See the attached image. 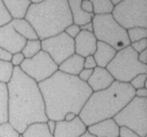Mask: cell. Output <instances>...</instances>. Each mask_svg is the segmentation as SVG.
<instances>
[{
	"mask_svg": "<svg viewBox=\"0 0 147 137\" xmlns=\"http://www.w3.org/2000/svg\"><path fill=\"white\" fill-rule=\"evenodd\" d=\"M8 87V122L20 134L34 123H46L45 101L38 83L14 67Z\"/></svg>",
	"mask_w": 147,
	"mask_h": 137,
	"instance_id": "1",
	"label": "cell"
},
{
	"mask_svg": "<svg viewBox=\"0 0 147 137\" xmlns=\"http://www.w3.org/2000/svg\"><path fill=\"white\" fill-rule=\"evenodd\" d=\"M38 87L45 101L47 117L54 121L64 120L68 112L78 116L93 93L87 82L81 81L78 76H70L59 70L38 83Z\"/></svg>",
	"mask_w": 147,
	"mask_h": 137,
	"instance_id": "2",
	"label": "cell"
},
{
	"mask_svg": "<svg viewBox=\"0 0 147 137\" xmlns=\"http://www.w3.org/2000/svg\"><path fill=\"white\" fill-rule=\"evenodd\" d=\"M135 96V90L130 83L114 81L111 85L93 92L78 114L87 126L106 119H113Z\"/></svg>",
	"mask_w": 147,
	"mask_h": 137,
	"instance_id": "3",
	"label": "cell"
},
{
	"mask_svg": "<svg viewBox=\"0 0 147 137\" xmlns=\"http://www.w3.org/2000/svg\"><path fill=\"white\" fill-rule=\"evenodd\" d=\"M24 18L32 26L40 41L63 32L73 24L68 0H45L40 3H32Z\"/></svg>",
	"mask_w": 147,
	"mask_h": 137,
	"instance_id": "4",
	"label": "cell"
},
{
	"mask_svg": "<svg viewBox=\"0 0 147 137\" xmlns=\"http://www.w3.org/2000/svg\"><path fill=\"white\" fill-rule=\"evenodd\" d=\"M138 56V53L130 46L117 51L115 57L106 66V70L115 81L129 83L140 73H147V65L142 64Z\"/></svg>",
	"mask_w": 147,
	"mask_h": 137,
	"instance_id": "5",
	"label": "cell"
},
{
	"mask_svg": "<svg viewBox=\"0 0 147 137\" xmlns=\"http://www.w3.org/2000/svg\"><path fill=\"white\" fill-rule=\"evenodd\" d=\"M91 23L93 25V35L97 41L105 42L116 51L130 46L127 29L121 27L111 14L94 15Z\"/></svg>",
	"mask_w": 147,
	"mask_h": 137,
	"instance_id": "6",
	"label": "cell"
},
{
	"mask_svg": "<svg viewBox=\"0 0 147 137\" xmlns=\"http://www.w3.org/2000/svg\"><path fill=\"white\" fill-rule=\"evenodd\" d=\"M113 119L119 128H127L141 137H146L147 97L134 96Z\"/></svg>",
	"mask_w": 147,
	"mask_h": 137,
	"instance_id": "7",
	"label": "cell"
},
{
	"mask_svg": "<svg viewBox=\"0 0 147 137\" xmlns=\"http://www.w3.org/2000/svg\"><path fill=\"white\" fill-rule=\"evenodd\" d=\"M113 17L124 29L147 28V0H122L114 7Z\"/></svg>",
	"mask_w": 147,
	"mask_h": 137,
	"instance_id": "8",
	"label": "cell"
},
{
	"mask_svg": "<svg viewBox=\"0 0 147 137\" xmlns=\"http://www.w3.org/2000/svg\"><path fill=\"white\" fill-rule=\"evenodd\" d=\"M20 68L26 76L39 83L56 73L59 66L53 62L50 55L41 50L30 58H25Z\"/></svg>",
	"mask_w": 147,
	"mask_h": 137,
	"instance_id": "9",
	"label": "cell"
},
{
	"mask_svg": "<svg viewBox=\"0 0 147 137\" xmlns=\"http://www.w3.org/2000/svg\"><path fill=\"white\" fill-rule=\"evenodd\" d=\"M41 50L50 55L55 64L59 65L75 54L74 39L64 32L41 40Z\"/></svg>",
	"mask_w": 147,
	"mask_h": 137,
	"instance_id": "10",
	"label": "cell"
},
{
	"mask_svg": "<svg viewBox=\"0 0 147 137\" xmlns=\"http://www.w3.org/2000/svg\"><path fill=\"white\" fill-rule=\"evenodd\" d=\"M26 39L14 30L11 23H8L0 27V48L5 49L11 54L22 52Z\"/></svg>",
	"mask_w": 147,
	"mask_h": 137,
	"instance_id": "11",
	"label": "cell"
},
{
	"mask_svg": "<svg viewBox=\"0 0 147 137\" xmlns=\"http://www.w3.org/2000/svg\"><path fill=\"white\" fill-rule=\"evenodd\" d=\"M87 131V125L83 123L78 116L71 121H56L54 137H79Z\"/></svg>",
	"mask_w": 147,
	"mask_h": 137,
	"instance_id": "12",
	"label": "cell"
},
{
	"mask_svg": "<svg viewBox=\"0 0 147 137\" xmlns=\"http://www.w3.org/2000/svg\"><path fill=\"white\" fill-rule=\"evenodd\" d=\"M75 42V53L82 57H87L93 55L96 50L97 40L95 36L91 32L80 30L76 38L74 39Z\"/></svg>",
	"mask_w": 147,
	"mask_h": 137,
	"instance_id": "13",
	"label": "cell"
},
{
	"mask_svg": "<svg viewBox=\"0 0 147 137\" xmlns=\"http://www.w3.org/2000/svg\"><path fill=\"white\" fill-rule=\"evenodd\" d=\"M119 128L114 119H106L87 126V131L96 137H119Z\"/></svg>",
	"mask_w": 147,
	"mask_h": 137,
	"instance_id": "14",
	"label": "cell"
},
{
	"mask_svg": "<svg viewBox=\"0 0 147 137\" xmlns=\"http://www.w3.org/2000/svg\"><path fill=\"white\" fill-rule=\"evenodd\" d=\"M114 81V78L106 70V68L95 67L93 69L91 77L87 81V84L90 87L92 92H97L107 89Z\"/></svg>",
	"mask_w": 147,
	"mask_h": 137,
	"instance_id": "15",
	"label": "cell"
},
{
	"mask_svg": "<svg viewBox=\"0 0 147 137\" xmlns=\"http://www.w3.org/2000/svg\"><path fill=\"white\" fill-rule=\"evenodd\" d=\"M116 53L117 51L114 48H111L109 44H107L105 42L97 41L96 50L93 54L96 66L101 68H106V66L109 64L110 60L115 57Z\"/></svg>",
	"mask_w": 147,
	"mask_h": 137,
	"instance_id": "16",
	"label": "cell"
},
{
	"mask_svg": "<svg viewBox=\"0 0 147 137\" xmlns=\"http://www.w3.org/2000/svg\"><path fill=\"white\" fill-rule=\"evenodd\" d=\"M81 0H68V7L73 17V24L75 25H84L92 22V18L94 16L93 13H87L81 9Z\"/></svg>",
	"mask_w": 147,
	"mask_h": 137,
	"instance_id": "17",
	"label": "cell"
},
{
	"mask_svg": "<svg viewBox=\"0 0 147 137\" xmlns=\"http://www.w3.org/2000/svg\"><path fill=\"white\" fill-rule=\"evenodd\" d=\"M2 2L12 19L25 17L29 5H32L29 0H2Z\"/></svg>",
	"mask_w": 147,
	"mask_h": 137,
	"instance_id": "18",
	"label": "cell"
},
{
	"mask_svg": "<svg viewBox=\"0 0 147 137\" xmlns=\"http://www.w3.org/2000/svg\"><path fill=\"white\" fill-rule=\"evenodd\" d=\"M83 60H84V57L75 53L59 65V71H62L70 76H78L83 69Z\"/></svg>",
	"mask_w": 147,
	"mask_h": 137,
	"instance_id": "19",
	"label": "cell"
},
{
	"mask_svg": "<svg viewBox=\"0 0 147 137\" xmlns=\"http://www.w3.org/2000/svg\"><path fill=\"white\" fill-rule=\"evenodd\" d=\"M11 25L13 26L14 30L20 34L26 40H35L38 39L36 32L34 30V28L30 24L28 23L25 18H16V19H12Z\"/></svg>",
	"mask_w": 147,
	"mask_h": 137,
	"instance_id": "20",
	"label": "cell"
},
{
	"mask_svg": "<svg viewBox=\"0 0 147 137\" xmlns=\"http://www.w3.org/2000/svg\"><path fill=\"white\" fill-rule=\"evenodd\" d=\"M23 137H54L48 130L46 123H34L22 134Z\"/></svg>",
	"mask_w": 147,
	"mask_h": 137,
	"instance_id": "21",
	"label": "cell"
},
{
	"mask_svg": "<svg viewBox=\"0 0 147 137\" xmlns=\"http://www.w3.org/2000/svg\"><path fill=\"white\" fill-rule=\"evenodd\" d=\"M8 122V87L0 82V124Z\"/></svg>",
	"mask_w": 147,
	"mask_h": 137,
	"instance_id": "22",
	"label": "cell"
},
{
	"mask_svg": "<svg viewBox=\"0 0 147 137\" xmlns=\"http://www.w3.org/2000/svg\"><path fill=\"white\" fill-rule=\"evenodd\" d=\"M93 7L94 15L102 14H111L115 5L110 2V0H90Z\"/></svg>",
	"mask_w": 147,
	"mask_h": 137,
	"instance_id": "23",
	"label": "cell"
},
{
	"mask_svg": "<svg viewBox=\"0 0 147 137\" xmlns=\"http://www.w3.org/2000/svg\"><path fill=\"white\" fill-rule=\"evenodd\" d=\"M40 51H41V41L39 39L26 40V43L22 50V54L25 58H30Z\"/></svg>",
	"mask_w": 147,
	"mask_h": 137,
	"instance_id": "24",
	"label": "cell"
},
{
	"mask_svg": "<svg viewBox=\"0 0 147 137\" xmlns=\"http://www.w3.org/2000/svg\"><path fill=\"white\" fill-rule=\"evenodd\" d=\"M13 66L10 62H5L0 60V82L7 83L10 81L13 73Z\"/></svg>",
	"mask_w": 147,
	"mask_h": 137,
	"instance_id": "25",
	"label": "cell"
},
{
	"mask_svg": "<svg viewBox=\"0 0 147 137\" xmlns=\"http://www.w3.org/2000/svg\"><path fill=\"white\" fill-rule=\"evenodd\" d=\"M128 34V38L130 43L142 39H147V28H142V27H133L130 28L127 30Z\"/></svg>",
	"mask_w": 147,
	"mask_h": 137,
	"instance_id": "26",
	"label": "cell"
},
{
	"mask_svg": "<svg viewBox=\"0 0 147 137\" xmlns=\"http://www.w3.org/2000/svg\"><path fill=\"white\" fill-rule=\"evenodd\" d=\"M21 134L9 122L0 124V137H18Z\"/></svg>",
	"mask_w": 147,
	"mask_h": 137,
	"instance_id": "27",
	"label": "cell"
},
{
	"mask_svg": "<svg viewBox=\"0 0 147 137\" xmlns=\"http://www.w3.org/2000/svg\"><path fill=\"white\" fill-rule=\"evenodd\" d=\"M146 79H147V73H140L136 77H134L129 83H130V85L133 87L134 90L142 89V87H147Z\"/></svg>",
	"mask_w": 147,
	"mask_h": 137,
	"instance_id": "28",
	"label": "cell"
},
{
	"mask_svg": "<svg viewBox=\"0 0 147 137\" xmlns=\"http://www.w3.org/2000/svg\"><path fill=\"white\" fill-rule=\"evenodd\" d=\"M12 21V17L9 14L8 10L5 9V5L2 2V0H0V27L3 26L5 24L10 23Z\"/></svg>",
	"mask_w": 147,
	"mask_h": 137,
	"instance_id": "29",
	"label": "cell"
},
{
	"mask_svg": "<svg viewBox=\"0 0 147 137\" xmlns=\"http://www.w3.org/2000/svg\"><path fill=\"white\" fill-rule=\"evenodd\" d=\"M130 46L136 53H141L142 51L147 49V39H142V40H138V41L132 42V43H130Z\"/></svg>",
	"mask_w": 147,
	"mask_h": 137,
	"instance_id": "30",
	"label": "cell"
},
{
	"mask_svg": "<svg viewBox=\"0 0 147 137\" xmlns=\"http://www.w3.org/2000/svg\"><path fill=\"white\" fill-rule=\"evenodd\" d=\"M64 32L66 34V35H68L70 38L75 39V38H76V36H77L79 32H80V27H79L78 25L71 24V25H69L68 27L65 28Z\"/></svg>",
	"mask_w": 147,
	"mask_h": 137,
	"instance_id": "31",
	"label": "cell"
},
{
	"mask_svg": "<svg viewBox=\"0 0 147 137\" xmlns=\"http://www.w3.org/2000/svg\"><path fill=\"white\" fill-rule=\"evenodd\" d=\"M25 60L24 55L22 54V52H18V53H14L12 54V58H11V64L13 67H20L21 64L23 63V60Z\"/></svg>",
	"mask_w": 147,
	"mask_h": 137,
	"instance_id": "32",
	"label": "cell"
},
{
	"mask_svg": "<svg viewBox=\"0 0 147 137\" xmlns=\"http://www.w3.org/2000/svg\"><path fill=\"white\" fill-rule=\"evenodd\" d=\"M96 66V63H95V60L93 57V55H90V56H87L84 57V60H83V68L87 69H94Z\"/></svg>",
	"mask_w": 147,
	"mask_h": 137,
	"instance_id": "33",
	"label": "cell"
},
{
	"mask_svg": "<svg viewBox=\"0 0 147 137\" xmlns=\"http://www.w3.org/2000/svg\"><path fill=\"white\" fill-rule=\"evenodd\" d=\"M119 137H141L133 131L129 130L127 128H119Z\"/></svg>",
	"mask_w": 147,
	"mask_h": 137,
	"instance_id": "34",
	"label": "cell"
},
{
	"mask_svg": "<svg viewBox=\"0 0 147 137\" xmlns=\"http://www.w3.org/2000/svg\"><path fill=\"white\" fill-rule=\"evenodd\" d=\"M92 73H93V69H87V68H83L80 73L78 75L79 79L83 81V82H87L88 80H89V78L91 77Z\"/></svg>",
	"mask_w": 147,
	"mask_h": 137,
	"instance_id": "35",
	"label": "cell"
},
{
	"mask_svg": "<svg viewBox=\"0 0 147 137\" xmlns=\"http://www.w3.org/2000/svg\"><path fill=\"white\" fill-rule=\"evenodd\" d=\"M81 9L87 12V13H93V7H92V3L90 0H81Z\"/></svg>",
	"mask_w": 147,
	"mask_h": 137,
	"instance_id": "36",
	"label": "cell"
},
{
	"mask_svg": "<svg viewBox=\"0 0 147 137\" xmlns=\"http://www.w3.org/2000/svg\"><path fill=\"white\" fill-rule=\"evenodd\" d=\"M11 58H12V54L5 51V49L0 48V60H5V62H11Z\"/></svg>",
	"mask_w": 147,
	"mask_h": 137,
	"instance_id": "37",
	"label": "cell"
},
{
	"mask_svg": "<svg viewBox=\"0 0 147 137\" xmlns=\"http://www.w3.org/2000/svg\"><path fill=\"white\" fill-rule=\"evenodd\" d=\"M138 60L142 63V64L147 65V49H146V50L142 51L141 53H138Z\"/></svg>",
	"mask_w": 147,
	"mask_h": 137,
	"instance_id": "38",
	"label": "cell"
},
{
	"mask_svg": "<svg viewBox=\"0 0 147 137\" xmlns=\"http://www.w3.org/2000/svg\"><path fill=\"white\" fill-rule=\"evenodd\" d=\"M47 126H48V130H49V132L53 135V133H54V130H55V124H56V121L54 120H48L46 122Z\"/></svg>",
	"mask_w": 147,
	"mask_h": 137,
	"instance_id": "39",
	"label": "cell"
},
{
	"mask_svg": "<svg viewBox=\"0 0 147 137\" xmlns=\"http://www.w3.org/2000/svg\"><path fill=\"white\" fill-rule=\"evenodd\" d=\"M135 96L136 97H147V87L135 90Z\"/></svg>",
	"mask_w": 147,
	"mask_h": 137,
	"instance_id": "40",
	"label": "cell"
},
{
	"mask_svg": "<svg viewBox=\"0 0 147 137\" xmlns=\"http://www.w3.org/2000/svg\"><path fill=\"white\" fill-rule=\"evenodd\" d=\"M79 27H80V30H86V32H93V25H92L91 22L84 24V25H81V26H79Z\"/></svg>",
	"mask_w": 147,
	"mask_h": 137,
	"instance_id": "41",
	"label": "cell"
},
{
	"mask_svg": "<svg viewBox=\"0 0 147 137\" xmlns=\"http://www.w3.org/2000/svg\"><path fill=\"white\" fill-rule=\"evenodd\" d=\"M76 117H77V116H76L75 113H73V112H68V113L65 114L64 120L65 121H71V120H74Z\"/></svg>",
	"mask_w": 147,
	"mask_h": 137,
	"instance_id": "42",
	"label": "cell"
},
{
	"mask_svg": "<svg viewBox=\"0 0 147 137\" xmlns=\"http://www.w3.org/2000/svg\"><path fill=\"white\" fill-rule=\"evenodd\" d=\"M79 137H96V136H94V135H92V134H90V133L88 132V131H86V132L83 133L82 135H80Z\"/></svg>",
	"mask_w": 147,
	"mask_h": 137,
	"instance_id": "43",
	"label": "cell"
},
{
	"mask_svg": "<svg viewBox=\"0 0 147 137\" xmlns=\"http://www.w3.org/2000/svg\"><path fill=\"white\" fill-rule=\"evenodd\" d=\"M29 1H30V3H32V5H36V3H40V2L45 1V0H29Z\"/></svg>",
	"mask_w": 147,
	"mask_h": 137,
	"instance_id": "44",
	"label": "cell"
},
{
	"mask_svg": "<svg viewBox=\"0 0 147 137\" xmlns=\"http://www.w3.org/2000/svg\"><path fill=\"white\" fill-rule=\"evenodd\" d=\"M121 1H122V0H110V2H111L114 5H117L118 3H120Z\"/></svg>",
	"mask_w": 147,
	"mask_h": 137,
	"instance_id": "45",
	"label": "cell"
},
{
	"mask_svg": "<svg viewBox=\"0 0 147 137\" xmlns=\"http://www.w3.org/2000/svg\"><path fill=\"white\" fill-rule=\"evenodd\" d=\"M18 137H23V135H22V134H21V135H20V136H18Z\"/></svg>",
	"mask_w": 147,
	"mask_h": 137,
	"instance_id": "46",
	"label": "cell"
}]
</instances>
